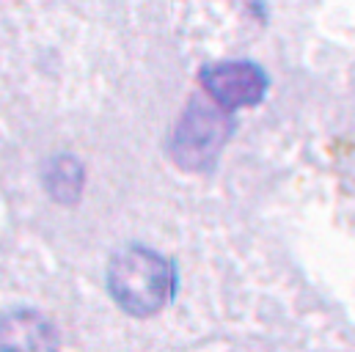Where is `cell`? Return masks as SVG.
Returning <instances> with one entry per match:
<instances>
[{
    "label": "cell",
    "mask_w": 355,
    "mask_h": 352,
    "mask_svg": "<svg viewBox=\"0 0 355 352\" xmlns=\"http://www.w3.org/2000/svg\"><path fill=\"white\" fill-rule=\"evenodd\" d=\"M177 286V264L146 245H127L110 256L107 292L130 317L149 319L160 314L174 300Z\"/></svg>",
    "instance_id": "obj_1"
},
{
    "label": "cell",
    "mask_w": 355,
    "mask_h": 352,
    "mask_svg": "<svg viewBox=\"0 0 355 352\" xmlns=\"http://www.w3.org/2000/svg\"><path fill=\"white\" fill-rule=\"evenodd\" d=\"M232 130H234V121L229 110L215 105L207 94L204 99L193 96L182 110L168 141V155L174 166L193 174L209 171L218 163L226 141L232 138Z\"/></svg>",
    "instance_id": "obj_2"
},
{
    "label": "cell",
    "mask_w": 355,
    "mask_h": 352,
    "mask_svg": "<svg viewBox=\"0 0 355 352\" xmlns=\"http://www.w3.org/2000/svg\"><path fill=\"white\" fill-rule=\"evenodd\" d=\"M198 83L204 94L220 105L223 110L234 113L240 107H254L265 99L267 80L265 69L257 67L254 61H218L207 64L198 72Z\"/></svg>",
    "instance_id": "obj_3"
},
{
    "label": "cell",
    "mask_w": 355,
    "mask_h": 352,
    "mask_svg": "<svg viewBox=\"0 0 355 352\" xmlns=\"http://www.w3.org/2000/svg\"><path fill=\"white\" fill-rule=\"evenodd\" d=\"M3 352H61V339L44 314L14 308L3 317Z\"/></svg>",
    "instance_id": "obj_4"
},
{
    "label": "cell",
    "mask_w": 355,
    "mask_h": 352,
    "mask_svg": "<svg viewBox=\"0 0 355 352\" xmlns=\"http://www.w3.org/2000/svg\"><path fill=\"white\" fill-rule=\"evenodd\" d=\"M44 184L55 201L75 204L83 190V168L75 157H58V160H53L50 171L44 176Z\"/></svg>",
    "instance_id": "obj_5"
}]
</instances>
